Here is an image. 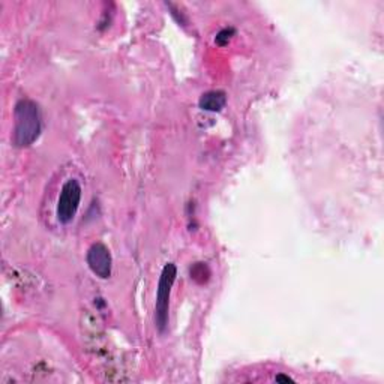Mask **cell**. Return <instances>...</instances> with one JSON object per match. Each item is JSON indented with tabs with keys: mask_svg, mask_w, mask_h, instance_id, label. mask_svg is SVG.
Instances as JSON below:
<instances>
[{
	"mask_svg": "<svg viewBox=\"0 0 384 384\" xmlns=\"http://www.w3.org/2000/svg\"><path fill=\"white\" fill-rule=\"evenodd\" d=\"M177 276V267L173 263H167L162 269L160 282H158L156 303H155V323L160 332H164L168 326L170 314V296Z\"/></svg>",
	"mask_w": 384,
	"mask_h": 384,
	"instance_id": "cell-2",
	"label": "cell"
},
{
	"mask_svg": "<svg viewBox=\"0 0 384 384\" xmlns=\"http://www.w3.org/2000/svg\"><path fill=\"white\" fill-rule=\"evenodd\" d=\"M209 275H210V272H209L206 263H197L194 267L191 269V278L200 282V284L206 282L209 279Z\"/></svg>",
	"mask_w": 384,
	"mask_h": 384,
	"instance_id": "cell-6",
	"label": "cell"
},
{
	"mask_svg": "<svg viewBox=\"0 0 384 384\" xmlns=\"http://www.w3.org/2000/svg\"><path fill=\"white\" fill-rule=\"evenodd\" d=\"M86 258H87V264L90 270H92L98 278L108 279L111 276L113 258H111L110 250L104 243L96 242L90 246Z\"/></svg>",
	"mask_w": 384,
	"mask_h": 384,
	"instance_id": "cell-4",
	"label": "cell"
},
{
	"mask_svg": "<svg viewBox=\"0 0 384 384\" xmlns=\"http://www.w3.org/2000/svg\"><path fill=\"white\" fill-rule=\"evenodd\" d=\"M14 120L13 143L15 148H29L39 139L42 116L35 101L20 99L14 108Z\"/></svg>",
	"mask_w": 384,
	"mask_h": 384,
	"instance_id": "cell-1",
	"label": "cell"
},
{
	"mask_svg": "<svg viewBox=\"0 0 384 384\" xmlns=\"http://www.w3.org/2000/svg\"><path fill=\"white\" fill-rule=\"evenodd\" d=\"M225 104H227V95L222 90H209V92L203 94L198 99V107L203 111L219 113Z\"/></svg>",
	"mask_w": 384,
	"mask_h": 384,
	"instance_id": "cell-5",
	"label": "cell"
},
{
	"mask_svg": "<svg viewBox=\"0 0 384 384\" xmlns=\"http://www.w3.org/2000/svg\"><path fill=\"white\" fill-rule=\"evenodd\" d=\"M275 381H276V383H295V380H293V378L288 377V376H284V374L276 376Z\"/></svg>",
	"mask_w": 384,
	"mask_h": 384,
	"instance_id": "cell-8",
	"label": "cell"
},
{
	"mask_svg": "<svg viewBox=\"0 0 384 384\" xmlns=\"http://www.w3.org/2000/svg\"><path fill=\"white\" fill-rule=\"evenodd\" d=\"M82 201V186L75 179H68L65 185L62 186L60 196L58 200V207H56V215H58V219L62 224L71 222L80 206Z\"/></svg>",
	"mask_w": 384,
	"mask_h": 384,
	"instance_id": "cell-3",
	"label": "cell"
},
{
	"mask_svg": "<svg viewBox=\"0 0 384 384\" xmlns=\"http://www.w3.org/2000/svg\"><path fill=\"white\" fill-rule=\"evenodd\" d=\"M234 35V29H224L221 30L217 35V44L219 45H225L229 44V41L231 39V37Z\"/></svg>",
	"mask_w": 384,
	"mask_h": 384,
	"instance_id": "cell-7",
	"label": "cell"
}]
</instances>
